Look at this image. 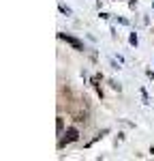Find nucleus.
Returning <instances> with one entry per match:
<instances>
[{"mask_svg":"<svg viewBox=\"0 0 154 161\" xmlns=\"http://www.w3.org/2000/svg\"><path fill=\"white\" fill-rule=\"evenodd\" d=\"M64 136H66V137H64L62 142H60V146H62L64 142H73V140H77V129H69V131H66Z\"/></svg>","mask_w":154,"mask_h":161,"instance_id":"obj_1","label":"nucleus"},{"mask_svg":"<svg viewBox=\"0 0 154 161\" xmlns=\"http://www.w3.org/2000/svg\"><path fill=\"white\" fill-rule=\"evenodd\" d=\"M60 39H66V41H69V43H71V45H73L75 50H84V43H79L77 39H73V37H66V35H60Z\"/></svg>","mask_w":154,"mask_h":161,"instance_id":"obj_2","label":"nucleus"}]
</instances>
